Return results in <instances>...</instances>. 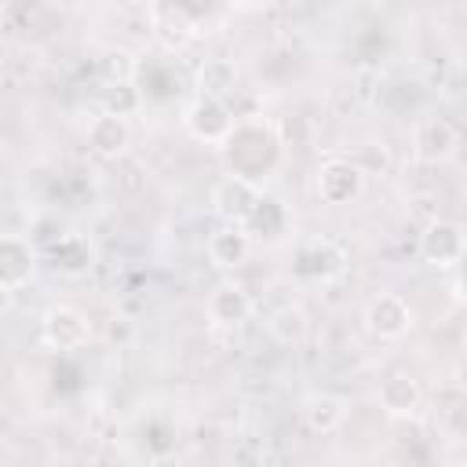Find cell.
Wrapping results in <instances>:
<instances>
[{
	"label": "cell",
	"instance_id": "1",
	"mask_svg": "<svg viewBox=\"0 0 467 467\" xmlns=\"http://www.w3.org/2000/svg\"><path fill=\"white\" fill-rule=\"evenodd\" d=\"M259 201H263V190H259L248 175H241V171L223 175V179L212 186V212H215L219 223L244 226V219L255 212Z\"/></svg>",
	"mask_w": 467,
	"mask_h": 467
},
{
	"label": "cell",
	"instance_id": "2",
	"mask_svg": "<svg viewBox=\"0 0 467 467\" xmlns=\"http://www.w3.org/2000/svg\"><path fill=\"white\" fill-rule=\"evenodd\" d=\"M182 124H186V131H190L197 142L223 146V142H226V135L234 131V113H230L226 99H208V95H197V99L186 106Z\"/></svg>",
	"mask_w": 467,
	"mask_h": 467
},
{
	"label": "cell",
	"instance_id": "3",
	"mask_svg": "<svg viewBox=\"0 0 467 467\" xmlns=\"http://www.w3.org/2000/svg\"><path fill=\"white\" fill-rule=\"evenodd\" d=\"M314 186L325 204H350L365 190V171L350 157H328V161H321Z\"/></svg>",
	"mask_w": 467,
	"mask_h": 467
},
{
	"label": "cell",
	"instance_id": "4",
	"mask_svg": "<svg viewBox=\"0 0 467 467\" xmlns=\"http://www.w3.org/2000/svg\"><path fill=\"white\" fill-rule=\"evenodd\" d=\"M40 332H44V343L55 350H80L91 339V321L84 310H77L69 303H55L44 310Z\"/></svg>",
	"mask_w": 467,
	"mask_h": 467
},
{
	"label": "cell",
	"instance_id": "5",
	"mask_svg": "<svg viewBox=\"0 0 467 467\" xmlns=\"http://www.w3.org/2000/svg\"><path fill=\"white\" fill-rule=\"evenodd\" d=\"M460 150V131L445 117H427L412 128V157L423 164H445Z\"/></svg>",
	"mask_w": 467,
	"mask_h": 467
},
{
	"label": "cell",
	"instance_id": "6",
	"mask_svg": "<svg viewBox=\"0 0 467 467\" xmlns=\"http://www.w3.org/2000/svg\"><path fill=\"white\" fill-rule=\"evenodd\" d=\"M412 306L398 296V292H379L376 299H368L365 306V328L376 339H401L412 328Z\"/></svg>",
	"mask_w": 467,
	"mask_h": 467
},
{
	"label": "cell",
	"instance_id": "7",
	"mask_svg": "<svg viewBox=\"0 0 467 467\" xmlns=\"http://www.w3.org/2000/svg\"><path fill=\"white\" fill-rule=\"evenodd\" d=\"M420 255H423V263L441 266V270L456 266L463 259V226L452 223V219L427 223L423 234H420Z\"/></svg>",
	"mask_w": 467,
	"mask_h": 467
},
{
	"label": "cell",
	"instance_id": "8",
	"mask_svg": "<svg viewBox=\"0 0 467 467\" xmlns=\"http://www.w3.org/2000/svg\"><path fill=\"white\" fill-rule=\"evenodd\" d=\"M128 146H131V124H128V117L106 113V109L99 117H91V124H88V150L95 157L117 161V157L128 153Z\"/></svg>",
	"mask_w": 467,
	"mask_h": 467
},
{
	"label": "cell",
	"instance_id": "9",
	"mask_svg": "<svg viewBox=\"0 0 467 467\" xmlns=\"http://www.w3.org/2000/svg\"><path fill=\"white\" fill-rule=\"evenodd\" d=\"M204 310H208V321L212 325H219V328H241L252 317V296L241 285H234V281H223V285H215L208 292Z\"/></svg>",
	"mask_w": 467,
	"mask_h": 467
},
{
	"label": "cell",
	"instance_id": "10",
	"mask_svg": "<svg viewBox=\"0 0 467 467\" xmlns=\"http://www.w3.org/2000/svg\"><path fill=\"white\" fill-rule=\"evenodd\" d=\"M204 252H208V263H212L215 270H237V266H244V263H248L252 237L244 234V226L223 223V226H219L212 237H208Z\"/></svg>",
	"mask_w": 467,
	"mask_h": 467
},
{
	"label": "cell",
	"instance_id": "11",
	"mask_svg": "<svg viewBox=\"0 0 467 467\" xmlns=\"http://www.w3.org/2000/svg\"><path fill=\"white\" fill-rule=\"evenodd\" d=\"M33 266H36L33 241L15 237V234H0V285L18 292L33 277Z\"/></svg>",
	"mask_w": 467,
	"mask_h": 467
},
{
	"label": "cell",
	"instance_id": "12",
	"mask_svg": "<svg viewBox=\"0 0 467 467\" xmlns=\"http://www.w3.org/2000/svg\"><path fill=\"white\" fill-rule=\"evenodd\" d=\"M376 401H379V409L387 416H412L420 409V401H423V390H420V383L409 372H390L379 383Z\"/></svg>",
	"mask_w": 467,
	"mask_h": 467
},
{
	"label": "cell",
	"instance_id": "13",
	"mask_svg": "<svg viewBox=\"0 0 467 467\" xmlns=\"http://www.w3.org/2000/svg\"><path fill=\"white\" fill-rule=\"evenodd\" d=\"M299 412H303V423L310 427V431H317V434H332L343 420H347V401L339 398V394H306L303 398V405H299Z\"/></svg>",
	"mask_w": 467,
	"mask_h": 467
},
{
	"label": "cell",
	"instance_id": "14",
	"mask_svg": "<svg viewBox=\"0 0 467 467\" xmlns=\"http://www.w3.org/2000/svg\"><path fill=\"white\" fill-rule=\"evenodd\" d=\"M237 88V66L223 55H212L197 66V95H208V99H226L230 91Z\"/></svg>",
	"mask_w": 467,
	"mask_h": 467
},
{
	"label": "cell",
	"instance_id": "15",
	"mask_svg": "<svg viewBox=\"0 0 467 467\" xmlns=\"http://www.w3.org/2000/svg\"><path fill=\"white\" fill-rule=\"evenodd\" d=\"M266 332H270V339L274 343H281V347H299L306 336H310V321H306V314H303V306H277L270 317H266Z\"/></svg>",
	"mask_w": 467,
	"mask_h": 467
},
{
	"label": "cell",
	"instance_id": "16",
	"mask_svg": "<svg viewBox=\"0 0 467 467\" xmlns=\"http://www.w3.org/2000/svg\"><path fill=\"white\" fill-rule=\"evenodd\" d=\"M102 109L117 117H135L142 109V91L131 80H106L102 88Z\"/></svg>",
	"mask_w": 467,
	"mask_h": 467
},
{
	"label": "cell",
	"instance_id": "17",
	"mask_svg": "<svg viewBox=\"0 0 467 467\" xmlns=\"http://www.w3.org/2000/svg\"><path fill=\"white\" fill-rule=\"evenodd\" d=\"M303 263H310V274H314V277L332 281V277H339V274H343L347 255H343V248H339V244L321 241V244H314V248L303 255Z\"/></svg>",
	"mask_w": 467,
	"mask_h": 467
},
{
	"label": "cell",
	"instance_id": "18",
	"mask_svg": "<svg viewBox=\"0 0 467 467\" xmlns=\"http://www.w3.org/2000/svg\"><path fill=\"white\" fill-rule=\"evenodd\" d=\"M102 73H106V80H131L135 58H131L128 51H109V55L102 58Z\"/></svg>",
	"mask_w": 467,
	"mask_h": 467
},
{
	"label": "cell",
	"instance_id": "19",
	"mask_svg": "<svg viewBox=\"0 0 467 467\" xmlns=\"http://www.w3.org/2000/svg\"><path fill=\"white\" fill-rule=\"evenodd\" d=\"M11 306H15V288L0 285V317H7V314H11Z\"/></svg>",
	"mask_w": 467,
	"mask_h": 467
},
{
	"label": "cell",
	"instance_id": "20",
	"mask_svg": "<svg viewBox=\"0 0 467 467\" xmlns=\"http://www.w3.org/2000/svg\"><path fill=\"white\" fill-rule=\"evenodd\" d=\"M230 4H237V7H263L266 0H230Z\"/></svg>",
	"mask_w": 467,
	"mask_h": 467
}]
</instances>
